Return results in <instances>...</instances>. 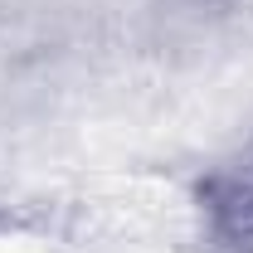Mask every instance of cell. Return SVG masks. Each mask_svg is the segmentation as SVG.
<instances>
[{"mask_svg":"<svg viewBox=\"0 0 253 253\" xmlns=\"http://www.w3.org/2000/svg\"><path fill=\"white\" fill-rule=\"evenodd\" d=\"M200 214L219 253H253V141L205 175Z\"/></svg>","mask_w":253,"mask_h":253,"instance_id":"1","label":"cell"}]
</instances>
